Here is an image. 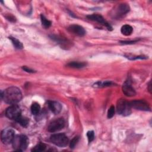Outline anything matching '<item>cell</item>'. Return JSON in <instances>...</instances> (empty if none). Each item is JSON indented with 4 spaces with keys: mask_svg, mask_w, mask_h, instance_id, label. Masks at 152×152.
Masks as SVG:
<instances>
[{
    "mask_svg": "<svg viewBox=\"0 0 152 152\" xmlns=\"http://www.w3.org/2000/svg\"><path fill=\"white\" fill-rule=\"evenodd\" d=\"M121 33L125 36H129L132 33L133 28L128 24H125L121 28Z\"/></svg>",
    "mask_w": 152,
    "mask_h": 152,
    "instance_id": "cell-15",
    "label": "cell"
},
{
    "mask_svg": "<svg viewBox=\"0 0 152 152\" xmlns=\"http://www.w3.org/2000/svg\"><path fill=\"white\" fill-rule=\"evenodd\" d=\"M131 107L129 105V103L126 100L121 99L117 102L116 110L118 114L122 116L129 115L131 113Z\"/></svg>",
    "mask_w": 152,
    "mask_h": 152,
    "instance_id": "cell-3",
    "label": "cell"
},
{
    "mask_svg": "<svg viewBox=\"0 0 152 152\" xmlns=\"http://www.w3.org/2000/svg\"><path fill=\"white\" fill-rule=\"evenodd\" d=\"M114 114H115V107L112 105L109 110H108V112H107V118L109 119H110L112 118L113 116H114Z\"/></svg>",
    "mask_w": 152,
    "mask_h": 152,
    "instance_id": "cell-25",
    "label": "cell"
},
{
    "mask_svg": "<svg viewBox=\"0 0 152 152\" xmlns=\"http://www.w3.org/2000/svg\"><path fill=\"white\" fill-rule=\"evenodd\" d=\"M138 40H132V41H121L120 42L122 44H132L137 42Z\"/></svg>",
    "mask_w": 152,
    "mask_h": 152,
    "instance_id": "cell-28",
    "label": "cell"
},
{
    "mask_svg": "<svg viewBox=\"0 0 152 152\" xmlns=\"http://www.w3.org/2000/svg\"><path fill=\"white\" fill-rule=\"evenodd\" d=\"M14 137L15 132L11 128H5L2 131L1 134V141L5 144L12 143Z\"/></svg>",
    "mask_w": 152,
    "mask_h": 152,
    "instance_id": "cell-6",
    "label": "cell"
},
{
    "mask_svg": "<svg viewBox=\"0 0 152 152\" xmlns=\"http://www.w3.org/2000/svg\"><path fill=\"white\" fill-rule=\"evenodd\" d=\"M40 20L42 26L45 28H49L51 26V21L48 20L43 14L40 15Z\"/></svg>",
    "mask_w": 152,
    "mask_h": 152,
    "instance_id": "cell-22",
    "label": "cell"
},
{
    "mask_svg": "<svg viewBox=\"0 0 152 152\" xmlns=\"http://www.w3.org/2000/svg\"><path fill=\"white\" fill-rule=\"evenodd\" d=\"M122 91L126 96L132 97L136 94V91L129 81H125L122 86Z\"/></svg>",
    "mask_w": 152,
    "mask_h": 152,
    "instance_id": "cell-12",
    "label": "cell"
},
{
    "mask_svg": "<svg viewBox=\"0 0 152 152\" xmlns=\"http://www.w3.org/2000/svg\"><path fill=\"white\" fill-rule=\"evenodd\" d=\"M87 18L94 21H96L99 23H100L102 24H103L104 26H106L107 27V28L108 30H112V27H111V26L104 19V18L100 14H91V15H88L87 16Z\"/></svg>",
    "mask_w": 152,
    "mask_h": 152,
    "instance_id": "cell-10",
    "label": "cell"
},
{
    "mask_svg": "<svg viewBox=\"0 0 152 152\" xmlns=\"http://www.w3.org/2000/svg\"><path fill=\"white\" fill-rule=\"evenodd\" d=\"M14 149L18 151H24L28 145V139L25 135H20L15 136L12 142Z\"/></svg>",
    "mask_w": 152,
    "mask_h": 152,
    "instance_id": "cell-2",
    "label": "cell"
},
{
    "mask_svg": "<svg viewBox=\"0 0 152 152\" xmlns=\"http://www.w3.org/2000/svg\"><path fill=\"white\" fill-rule=\"evenodd\" d=\"M148 90L151 92V82L150 81L149 84H148Z\"/></svg>",
    "mask_w": 152,
    "mask_h": 152,
    "instance_id": "cell-29",
    "label": "cell"
},
{
    "mask_svg": "<svg viewBox=\"0 0 152 152\" xmlns=\"http://www.w3.org/2000/svg\"><path fill=\"white\" fill-rule=\"evenodd\" d=\"M87 65L86 62H80V61H72L67 64V66L72 68H82L86 66Z\"/></svg>",
    "mask_w": 152,
    "mask_h": 152,
    "instance_id": "cell-14",
    "label": "cell"
},
{
    "mask_svg": "<svg viewBox=\"0 0 152 152\" xmlns=\"http://www.w3.org/2000/svg\"><path fill=\"white\" fill-rule=\"evenodd\" d=\"M50 140L53 144L59 147L66 146L69 142L68 138L63 133L53 134L50 136Z\"/></svg>",
    "mask_w": 152,
    "mask_h": 152,
    "instance_id": "cell-4",
    "label": "cell"
},
{
    "mask_svg": "<svg viewBox=\"0 0 152 152\" xmlns=\"http://www.w3.org/2000/svg\"><path fill=\"white\" fill-rule=\"evenodd\" d=\"M48 107L52 113L55 115L58 114L62 110V105L58 102L49 101L48 102Z\"/></svg>",
    "mask_w": 152,
    "mask_h": 152,
    "instance_id": "cell-13",
    "label": "cell"
},
{
    "mask_svg": "<svg viewBox=\"0 0 152 152\" xmlns=\"http://www.w3.org/2000/svg\"><path fill=\"white\" fill-rule=\"evenodd\" d=\"M51 38L52 39H53L54 40H55L56 42H58L59 44H61L62 46H64V45H66V46H68V40H66V39H63L62 37H59L58 36L53 35V36H51Z\"/></svg>",
    "mask_w": 152,
    "mask_h": 152,
    "instance_id": "cell-19",
    "label": "cell"
},
{
    "mask_svg": "<svg viewBox=\"0 0 152 152\" xmlns=\"http://www.w3.org/2000/svg\"><path fill=\"white\" fill-rule=\"evenodd\" d=\"M79 140V137L78 136H76L75 137H74L72 140L71 141L70 143H69V147L71 148H74L75 145H77V142H78Z\"/></svg>",
    "mask_w": 152,
    "mask_h": 152,
    "instance_id": "cell-23",
    "label": "cell"
},
{
    "mask_svg": "<svg viewBox=\"0 0 152 152\" xmlns=\"http://www.w3.org/2000/svg\"><path fill=\"white\" fill-rule=\"evenodd\" d=\"M130 10L129 5L127 4H121L118 5L114 10L113 15L114 18H119L127 14Z\"/></svg>",
    "mask_w": 152,
    "mask_h": 152,
    "instance_id": "cell-8",
    "label": "cell"
},
{
    "mask_svg": "<svg viewBox=\"0 0 152 152\" xmlns=\"http://www.w3.org/2000/svg\"><path fill=\"white\" fill-rule=\"evenodd\" d=\"M6 18H7V19L8 20H9L10 21H12V22H15V18L13 15H12L11 14H8V16H6Z\"/></svg>",
    "mask_w": 152,
    "mask_h": 152,
    "instance_id": "cell-27",
    "label": "cell"
},
{
    "mask_svg": "<svg viewBox=\"0 0 152 152\" xmlns=\"http://www.w3.org/2000/svg\"><path fill=\"white\" fill-rule=\"evenodd\" d=\"M9 39L11 40V41L12 42L13 45L14 46V47L16 49H21L23 48V45L22 43L20 40H18L17 39L10 36V37H9Z\"/></svg>",
    "mask_w": 152,
    "mask_h": 152,
    "instance_id": "cell-17",
    "label": "cell"
},
{
    "mask_svg": "<svg viewBox=\"0 0 152 152\" xmlns=\"http://www.w3.org/2000/svg\"><path fill=\"white\" fill-rule=\"evenodd\" d=\"M68 30L69 32L78 36H83L86 34L85 29L82 26L77 24H72L69 26Z\"/></svg>",
    "mask_w": 152,
    "mask_h": 152,
    "instance_id": "cell-11",
    "label": "cell"
},
{
    "mask_svg": "<svg viewBox=\"0 0 152 152\" xmlns=\"http://www.w3.org/2000/svg\"><path fill=\"white\" fill-rule=\"evenodd\" d=\"M40 111V106L37 103H33L31 106V112L34 115H37Z\"/></svg>",
    "mask_w": 152,
    "mask_h": 152,
    "instance_id": "cell-18",
    "label": "cell"
},
{
    "mask_svg": "<svg viewBox=\"0 0 152 152\" xmlns=\"http://www.w3.org/2000/svg\"><path fill=\"white\" fill-rule=\"evenodd\" d=\"M87 137L88 138V141L90 143L94 138V133L93 131H89L87 132Z\"/></svg>",
    "mask_w": 152,
    "mask_h": 152,
    "instance_id": "cell-24",
    "label": "cell"
},
{
    "mask_svg": "<svg viewBox=\"0 0 152 152\" xmlns=\"http://www.w3.org/2000/svg\"><path fill=\"white\" fill-rule=\"evenodd\" d=\"M46 148V144H45L44 143L40 142L38 144H37L36 145H35L31 149V151H34V152H40V151H45Z\"/></svg>",
    "mask_w": 152,
    "mask_h": 152,
    "instance_id": "cell-20",
    "label": "cell"
},
{
    "mask_svg": "<svg viewBox=\"0 0 152 152\" xmlns=\"http://www.w3.org/2000/svg\"><path fill=\"white\" fill-rule=\"evenodd\" d=\"M64 126L65 121L63 118H60L50 122L48 125V130L50 132H55L62 129Z\"/></svg>",
    "mask_w": 152,
    "mask_h": 152,
    "instance_id": "cell-7",
    "label": "cell"
},
{
    "mask_svg": "<svg viewBox=\"0 0 152 152\" xmlns=\"http://www.w3.org/2000/svg\"><path fill=\"white\" fill-rule=\"evenodd\" d=\"M16 122H17L20 125H21L23 127H27L29 123V119L28 118L25 117V116H23L22 115H21L19 118H18L16 120Z\"/></svg>",
    "mask_w": 152,
    "mask_h": 152,
    "instance_id": "cell-16",
    "label": "cell"
},
{
    "mask_svg": "<svg viewBox=\"0 0 152 152\" xmlns=\"http://www.w3.org/2000/svg\"><path fill=\"white\" fill-rule=\"evenodd\" d=\"M1 96L5 103L15 104L21 100L22 93L18 87L12 86L7 88L4 92L1 91Z\"/></svg>",
    "mask_w": 152,
    "mask_h": 152,
    "instance_id": "cell-1",
    "label": "cell"
},
{
    "mask_svg": "<svg viewBox=\"0 0 152 152\" xmlns=\"http://www.w3.org/2000/svg\"><path fill=\"white\" fill-rule=\"evenodd\" d=\"M114 83L112 81H106L104 82H97L94 84V87H109L113 85Z\"/></svg>",
    "mask_w": 152,
    "mask_h": 152,
    "instance_id": "cell-21",
    "label": "cell"
},
{
    "mask_svg": "<svg viewBox=\"0 0 152 152\" xmlns=\"http://www.w3.org/2000/svg\"><path fill=\"white\" fill-rule=\"evenodd\" d=\"M22 69L27 72H29V73L35 72V71H34L33 69H31V68H28V66H22Z\"/></svg>",
    "mask_w": 152,
    "mask_h": 152,
    "instance_id": "cell-26",
    "label": "cell"
},
{
    "mask_svg": "<svg viewBox=\"0 0 152 152\" xmlns=\"http://www.w3.org/2000/svg\"><path fill=\"white\" fill-rule=\"evenodd\" d=\"M129 105L131 107L136 109L137 110H143V111H149L150 108L149 105L147 102L141 100H136L129 102Z\"/></svg>",
    "mask_w": 152,
    "mask_h": 152,
    "instance_id": "cell-9",
    "label": "cell"
},
{
    "mask_svg": "<svg viewBox=\"0 0 152 152\" xmlns=\"http://www.w3.org/2000/svg\"><path fill=\"white\" fill-rule=\"evenodd\" d=\"M5 115L8 118L15 121L21 115L20 107L16 104H11L6 109Z\"/></svg>",
    "mask_w": 152,
    "mask_h": 152,
    "instance_id": "cell-5",
    "label": "cell"
}]
</instances>
